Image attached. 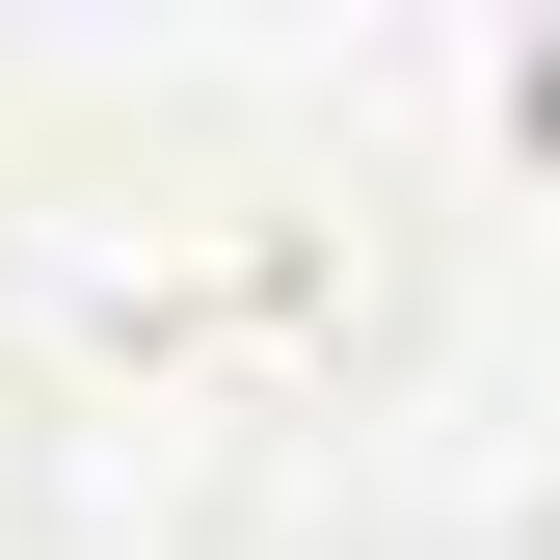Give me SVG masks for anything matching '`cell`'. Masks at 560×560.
<instances>
[{
	"label": "cell",
	"instance_id": "cell-1",
	"mask_svg": "<svg viewBox=\"0 0 560 560\" xmlns=\"http://www.w3.org/2000/svg\"><path fill=\"white\" fill-rule=\"evenodd\" d=\"M374 294H400L374 187H294V161H133V187H27L0 214L27 374L81 428H187V454H241L267 400H320L374 347Z\"/></svg>",
	"mask_w": 560,
	"mask_h": 560
},
{
	"label": "cell",
	"instance_id": "cell-2",
	"mask_svg": "<svg viewBox=\"0 0 560 560\" xmlns=\"http://www.w3.org/2000/svg\"><path fill=\"white\" fill-rule=\"evenodd\" d=\"M454 107H480V161H534V187H560V27H480V54H454Z\"/></svg>",
	"mask_w": 560,
	"mask_h": 560
},
{
	"label": "cell",
	"instance_id": "cell-3",
	"mask_svg": "<svg viewBox=\"0 0 560 560\" xmlns=\"http://www.w3.org/2000/svg\"><path fill=\"white\" fill-rule=\"evenodd\" d=\"M480 560H560V508H534V534H480Z\"/></svg>",
	"mask_w": 560,
	"mask_h": 560
}]
</instances>
